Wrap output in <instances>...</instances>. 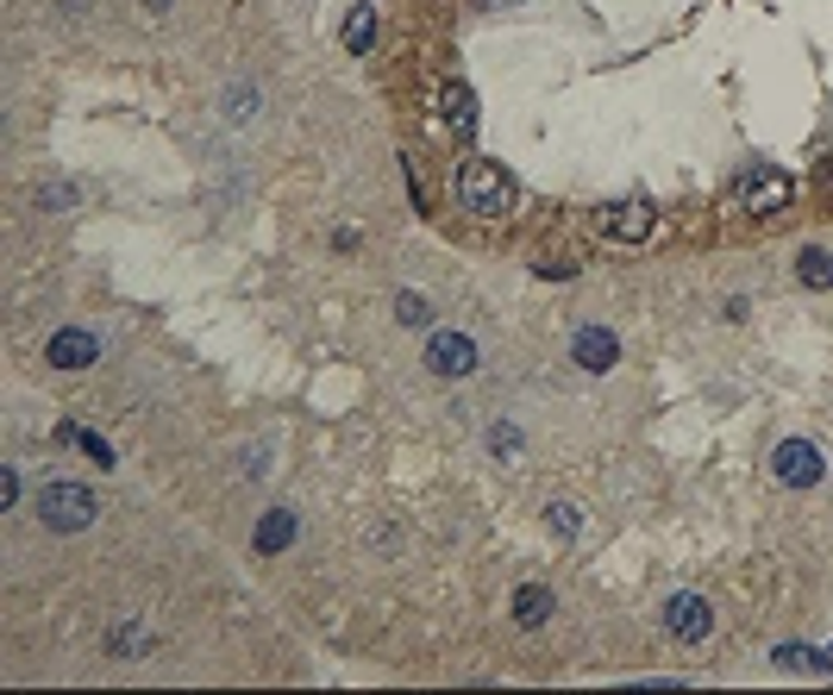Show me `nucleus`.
Listing matches in <instances>:
<instances>
[{
  "label": "nucleus",
  "instance_id": "nucleus-20",
  "mask_svg": "<svg viewBox=\"0 0 833 695\" xmlns=\"http://www.w3.org/2000/svg\"><path fill=\"white\" fill-rule=\"evenodd\" d=\"M70 200H76V188H70V182H45V188H38V207H51V214H63Z\"/></svg>",
  "mask_w": 833,
  "mask_h": 695
},
{
  "label": "nucleus",
  "instance_id": "nucleus-17",
  "mask_svg": "<svg viewBox=\"0 0 833 695\" xmlns=\"http://www.w3.org/2000/svg\"><path fill=\"white\" fill-rule=\"evenodd\" d=\"M395 320H402V326H427L432 320V301L414 295V289H402V295H395Z\"/></svg>",
  "mask_w": 833,
  "mask_h": 695
},
{
  "label": "nucleus",
  "instance_id": "nucleus-22",
  "mask_svg": "<svg viewBox=\"0 0 833 695\" xmlns=\"http://www.w3.org/2000/svg\"><path fill=\"white\" fill-rule=\"evenodd\" d=\"M113 646H120V658H132V651H138V646H145V626H120V633H113Z\"/></svg>",
  "mask_w": 833,
  "mask_h": 695
},
{
  "label": "nucleus",
  "instance_id": "nucleus-1",
  "mask_svg": "<svg viewBox=\"0 0 833 695\" xmlns=\"http://www.w3.org/2000/svg\"><path fill=\"white\" fill-rule=\"evenodd\" d=\"M457 200H464L470 214H482V220H495V214L514 207V182H507L489 157H464V170H457Z\"/></svg>",
  "mask_w": 833,
  "mask_h": 695
},
{
  "label": "nucleus",
  "instance_id": "nucleus-9",
  "mask_svg": "<svg viewBox=\"0 0 833 695\" xmlns=\"http://www.w3.org/2000/svg\"><path fill=\"white\" fill-rule=\"evenodd\" d=\"M571 357H577L583 370H614V364H621V339H614L608 326H577Z\"/></svg>",
  "mask_w": 833,
  "mask_h": 695
},
{
  "label": "nucleus",
  "instance_id": "nucleus-2",
  "mask_svg": "<svg viewBox=\"0 0 833 695\" xmlns=\"http://www.w3.org/2000/svg\"><path fill=\"white\" fill-rule=\"evenodd\" d=\"M95 514H101V501L88 483H45L38 489V521L51 533H82V526H95Z\"/></svg>",
  "mask_w": 833,
  "mask_h": 695
},
{
  "label": "nucleus",
  "instance_id": "nucleus-15",
  "mask_svg": "<svg viewBox=\"0 0 833 695\" xmlns=\"http://www.w3.org/2000/svg\"><path fill=\"white\" fill-rule=\"evenodd\" d=\"M57 439H63V446H82L88 458H95V464H101V471L113 464V446H107L101 432H82V426H57Z\"/></svg>",
  "mask_w": 833,
  "mask_h": 695
},
{
  "label": "nucleus",
  "instance_id": "nucleus-5",
  "mask_svg": "<svg viewBox=\"0 0 833 695\" xmlns=\"http://www.w3.org/2000/svg\"><path fill=\"white\" fill-rule=\"evenodd\" d=\"M771 471H777L783 489H814L821 471H828V458H821L814 439H783V446L771 451Z\"/></svg>",
  "mask_w": 833,
  "mask_h": 695
},
{
  "label": "nucleus",
  "instance_id": "nucleus-6",
  "mask_svg": "<svg viewBox=\"0 0 833 695\" xmlns=\"http://www.w3.org/2000/svg\"><path fill=\"white\" fill-rule=\"evenodd\" d=\"M664 633H671V639H683V646H702L708 633H714V608H708V596H696V589H677V596L664 601Z\"/></svg>",
  "mask_w": 833,
  "mask_h": 695
},
{
  "label": "nucleus",
  "instance_id": "nucleus-23",
  "mask_svg": "<svg viewBox=\"0 0 833 695\" xmlns=\"http://www.w3.org/2000/svg\"><path fill=\"white\" fill-rule=\"evenodd\" d=\"M0 501H7V508L20 501V471H7V476H0Z\"/></svg>",
  "mask_w": 833,
  "mask_h": 695
},
{
  "label": "nucleus",
  "instance_id": "nucleus-21",
  "mask_svg": "<svg viewBox=\"0 0 833 695\" xmlns=\"http://www.w3.org/2000/svg\"><path fill=\"white\" fill-rule=\"evenodd\" d=\"M489 451L514 458V451H520V432H514V426H489Z\"/></svg>",
  "mask_w": 833,
  "mask_h": 695
},
{
  "label": "nucleus",
  "instance_id": "nucleus-4",
  "mask_svg": "<svg viewBox=\"0 0 833 695\" xmlns=\"http://www.w3.org/2000/svg\"><path fill=\"white\" fill-rule=\"evenodd\" d=\"M477 339L470 332H432L427 339V370L439 382H464V376H477Z\"/></svg>",
  "mask_w": 833,
  "mask_h": 695
},
{
  "label": "nucleus",
  "instance_id": "nucleus-19",
  "mask_svg": "<svg viewBox=\"0 0 833 695\" xmlns=\"http://www.w3.org/2000/svg\"><path fill=\"white\" fill-rule=\"evenodd\" d=\"M226 120H232V125L257 120V88H252V95H245V88H232V95H226Z\"/></svg>",
  "mask_w": 833,
  "mask_h": 695
},
{
  "label": "nucleus",
  "instance_id": "nucleus-7",
  "mask_svg": "<svg viewBox=\"0 0 833 695\" xmlns=\"http://www.w3.org/2000/svg\"><path fill=\"white\" fill-rule=\"evenodd\" d=\"M652 200H614L602 207V232L608 239H621V245H639V239H652Z\"/></svg>",
  "mask_w": 833,
  "mask_h": 695
},
{
  "label": "nucleus",
  "instance_id": "nucleus-18",
  "mask_svg": "<svg viewBox=\"0 0 833 695\" xmlns=\"http://www.w3.org/2000/svg\"><path fill=\"white\" fill-rule=\"evenodd\" d=\"M546 526H552L558 539H577V526H583V514H577V508H571V501H558L552 514H546Z\"/></svg>",
  "mask_w": 833,
  "mask_h": 695
},
{
  "label": "nucleus",
  "instance_id": "nucleus-13",
  "mask_svg": "<svg viewBox=\"0 0 833 695\" xmlns=\"http://www.w3.org/2000/svg\"><path fill=\"white\" fill-rule=\"evenodd\" d=\"M796 282H803V289H833V251L808 245L803 257H796Z\"/></svg>",
  "mask_w": 833,
  "mask_h": 695
},
{
  "label": "nucleus",
  "instance_id": "nucleus-8",
  "mask_svg": "<svg viewBox=\"0 0 833 695\" xmlns=\"http://www.w3.org/2000/svg\"><path fill=\"white\" fill-rule=\"evenodd\" d=\"M45 357H51V370H88V364L101 357V339L82 332V326H63V332H51Z\"/></svg>",
  "mask_w": 833,
  "mask_h": 695
},
{
  "label": "nucleus",
  "instance_id": "nucleus-10",
  "mask_svg": "<svg viewBox=\"0 0 833 695\" xmlns=\"http://www.w3.org/2000/svg\"><path fill=\"white\" fill-rule=\"evenodd\" d=\"M295 539H302V521H295V508H270V514H264V526H257L252 551H257V558H277V551H289Z\"/></svg>",
  "mask_w": 833,
  "mask_h": 695
},
{
  "label": "nucleus",
  "instance_id": "nucleus-14",
  "mask_svg": "<svg viewBox=\"0 0 833 695\" xmlns=\"http://www.w3.org/2000/svg\"><path fill=\"white\" fill-rule=\"evenodd\" d=\"M370 45H377V13H370V7H357L352 20H345V50H352V57H364Z\"/></svg>",
  "mask_w": 833,
  "mask_h": 695
},
{
  "label": "nucleus",
  "instance_id": "nucleus-12",
  "mask_svg": "<svg viewBox=\"0 0 833 695\" xmlns=\"http://www.w3.org/2000/svg\"><path fill=\"white\" fill-rule=\"evenodd\" d=\"M514 621L546 626L552 621V589H546V583H520V589H514Z\"/></svg>",
  "mask_w": 833,
  "mask_h": 695
},
{
  "label": "nucleus",
  "instance_id": "nucleus-11",
  "mask_svg": "<svg viewBox=\"0 0 833 695\" xmlns=\"http://www.w3.org/2000/svg\"><path fill=\"white\" fill-rule=\"evenodd\" d=\"M439 113H445V125H452L457 138H470V132H477V95H470L464 82H445V95H439Z\"/></svg>",
  "mask_w": 833,
  "mask_h": 695
},
{
  "label": "nucleus",
  "instance_id": "nucleus-24",
  "mask_svg": "<svg viewBox=\"0 0 833 695\" xmlns=\"http://www.w3.org/2000/svg\"><path fill=\"white\" fill-rule=\"evenodd\" d=\"M145 7H151V13H163V7H170V0H145Z\"/></svg>",
  "mask_w": 833,
  "mask_h": 695
},
{
  "label": "nucleus",
  "instance_id": "nucleus-25",
  "mask_svg": "<svg viewBox=\"0 0 833 695\" xmlns=\"http://www.w3.org/2000/svg\"><path fill=\"white\" fill-rule=\"evenodd\" d=\"M482 7H507V0H482Z\"/></svg>",
  "mask_w": 833,
  "mask_h": 695
},
{
  "label": "nucleus",
  "instance_id": "nucleus-16",
  "mask_svg": "<svg viewBox=\"0 0 833 695\" xmlns=\"http://www.w3.org/2000/svg\"><path fill=\"white\" fill-rule=\"evenodd\" d=\"M777 664L783 671H833V658H821V651H808V646H777Z\"/></svg>",
  "mask_w": 833,
  "mask_h": 695
},
{
  "label": "nucleus",
  "instance_id": "nucleus-3",
  "mask_svg": "<svg viewBox=\"0 0 833 695\" xmlns=\"http://www.w3.org/2000/svg\"><path fill=\"white\" fill-rule=\"evenodd\" d=\"M789 195H796V182L771 163H752L733 182V207H746V214H777V207H789Z\"/></svg>",
  "mask_w": 833,
  "mask_h": 695
}]
</instances>
